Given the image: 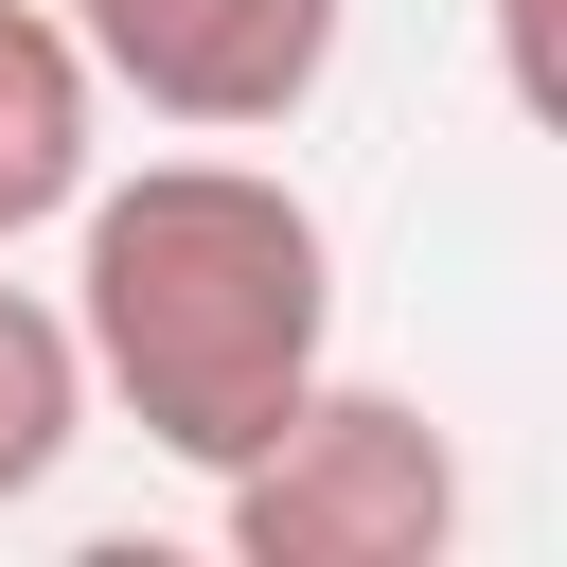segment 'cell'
Wrapping results in <instances>:
<instances>
[{
    "label": "cell",
    "instance_id": "obj_4",
    "mask_svg": "<svg viewBox=\"0 0 567 567\" xmlns=\"http://www.w3.org/2000/svg\"><path fill=\"white\" fill-rule=\"evenodd\" d=\"M89 177H106V71L71 53L53 0H0V248L53 230Z\"/></svg>",
    "mask_w": 567,
    "mask_h": 567
},
{
    "label": "cell",
    "instance_id": "obj_3",
    "mask_svg": "<svg viewBox=\"0 0 567 567\" xmlns=\"http://www.w3.org/2000/svg\"><path fill=\"white\" fill-rule=\"evenodd\" d=\"M53 18H71V53H89L142 124H177V142H266V124H301L319 71H337V35H354V0H53Z\"/></svg>",
    "mask_w": 567,
    "mask_h": 567
},
{
    "label": "cell",
    "instance_id": "obj_2",
    "mask_svg": "<svg viewBox=\"0 0 567 567\" xmlns=\"http://www.w3.org/2000/svg\"><path fill=\"white\" fill-rule=\"evenodd\" d=\"M213 514H230L248 567H443V549H461V443H443L408 390L319 372V390L213 478Z\"/></svg>",
    "mask_w": 567,
    "mask_h": 567
},
{
    "label": "cell",
    "instance_id": "obj_1",
    "mask_svg": "<svg viewBox=\"0 0 567 567\" xmlns=\"http://www.w3.org/2000/svg\"><path fill=\"white\" fill-rule=\"evenodd\" d=\"M71 354L89 408H124L177 478H230L319 372H337V230L301 177L195 142L71 195Z\"/></svg>",
    "mask_w": 567,
    "mask_h": 567
},
{
    "label": "cell",
    "instance_id": "obj_5",
    "mask_svg": "<svg viewBox=\"0 0 567 567\" xmlns=\"http://www.w3.org/2000/svg\"><path fill=\"white\" fill-rule=\"evenodd\" d=\"M89 443V354H71V301L53 284H0V514L53 496Z\"/></svg>",
    "mask_w": 567,
    "mask_h": 567
}]
</instances>
